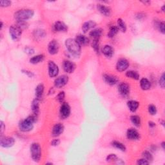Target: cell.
<instances>
[{
  "instance_id": "6da1fadb",
  "label": "cell",
  "mask_w": 165,
  "mask_h": 165,
  "mask_svg": "<svg viewBox=\"0 0 165 165\" xmlns=\"http://www.w3.org/2000/svg\"><path fill=\"white\" fill-rule=\"evenodd\" d=\"M65 45L69 53L75 57H78L81 54V46L76 40L69 38L65 41Z\"/></svg>"
},
{
  "instance_id": "7a4b0ae2",
  "label": "cell",
  "mask_w": 165,
  "mask_h": 165,
  "mask_svg": "<svg viewBox=\"0 0 165 165\" xmlns=\"http://www.w3.org/2000/svg\"><path fill=\"white\" fill-rule=\"evenodd\" d=\"M35 120H36V117L35 115H30L25 119L21 121L19 124V127H20V130L24 132L32 130Z\"/></svg>"
},
{
  "instance_id": "3957f363",
  "label": "cell",
  "mask_w": 165,
  "mask_h": 165,
  "mask_svg": "<svg viewBox=\"0 0 165 165\" xmlns=\"http://www.w3.org/2000/svg\"><path fill=\"white\" fill-rule=\"evenodd\" d=\"M34 14V12L31 9H21L14 14V18L17 21H25L31 19Z\"/></svg>"
},
{
  "instance_id": "277c9868",
  "label": "cell",
  "mask_w": 165,
  "mask_h": 165,
  "mask_svg": "<svg viewBox=\"0 0 165 165\" xmlns=\"http://www.w3.org/2000/svg\"><path fill=\"white\" fill-rule=\"evenodd\" d=\"M31 153L33 160L39 162L41 157V148L40 144L34 142L31 146Z\"/></svg>"
},
{
  "instance_id": "5b68a950",
  "label": "cell",
  "mask_w": 165,
  "mask_h": 165,
  "mask_svg": "<svg viewBox=\"0 0 165 165\" xmlns=\"http://www.w3.org/2000/svg\"><path fill=\"white\" fill-rule=\"evenodd\" d=\"M9 32L11 38L14 41H16L20 40V38H21L22 30L17 25H12L10 27Z\"/></svg>"
},
{
  "instance_id": "8992f818",
  "label": "cell",
  "mask_w": 165,
  "mask_h": 165,
  "mask_svg": "<svg viewBox=\"0 0 165 165\" xmlns=\"http://www.w3.org/2000/svg\"><path fill=\"white\" fill-rule=\"evenodd\" d=\"M15 140L11 137L1 136L0 139V145L3 148H10L14 145Z\"/></svg>"
},
{
  "instance_id": "52a82bcc",
  "label": "cell",
  "mask_w": 165,
  "mask_h": 165,
  "mask_svg": "<svg viewBox=\"0 0 165 165\" xmlns=\"http://www.w3.org/2000/svg\"><path fill=\"white\" fill-rule=\"evenodd\" d=\"M60 116L62 119H66L70 114V107L67 103H63L59 111Z\"/></svg>"
},
{
  "instance_id": "ba28073f",
  "label": "cell",
  "mask_w": 165,
  "mask_h": 165,
  "mask_svg": "<svg viewBox=\"0 0 165 165\" xmlns=\"http://www.w3.org/2000/svg\"><path fill=\"white\" fill-rule=\"evenodd\" d=\"M59 73V68L54 61L48 63V74L50 78H54Z\"/></svg>"
},
{
  "instance_id": "9c48e42d",
  "label": "cell",
  "mask_w": 165,
  "mask_h": 165,
  "mask_svg": "<svg viewBox=\"0 0 165 165\" xmlns=\"http://www.w3.org/2000/svg\"><path fill=\"white\" fill-rule=\"evenodd\" d=\"M59 45L58 42L56 40H52L48 44V50L50 54L54 55L56 54L59 51Z\"/></svg>"
},
{
  "instance_id": "30bf717a",
  "label": "cell",
  "mask_w": 165,
  "mask_h": 165,
  "mask_svg": "<svg viewBox=\"0 0 165 165\" xmlns=\"http://www.w3.org/2000/svg\"><path fill=\"white\" fill-rule=\"evenodd\" d=\"M68 81V77L67 76L63 75L61 76L56 79V80L54 81V85L55 87L57 88H62L67 84V82Z\"/></svg>"
},
{
  "instance_id": "8fae6325",
  "label": "cell",
  "mask_w": 165,
  "mask_h": 165,
  "mask_svg": "<svg viewBox=\"0 0 165 165\" xmlns=\"http://www.w3.org/2000/svg\"><path fill=\"white\" fill-rule=\"evenodd\" d=\"M129 67V62L127 59L121 58L117 61L116 65V68L119 72H123L126 70Z\"/></svg>"
},
{
  "instance_id": "7c38bea8",
  "label": "cell",
  "mask_w": 165,
  "mask_h": 165,
  "mask_svg": "<svg viewBox=\"0 0 165 165\" xmlns=\"http://www.w3.org/2000/svg\"><path fill=\"white\" fill-rule=\"evenodd\" d=\"M64 131V126L61 123H57L52 128V135L54 137H57L61 135Z\"/></svg>"
},
{
  "instance_id": "4fadbf2b",
  "label": "cell",
  "mask_w": 165,
  "mask_h": 165,
  "mask_svg": "<svg viewBox=\"0 0 165 165\" xmlns=\"http://www.w3.org/2000/svg\"><path fill=\"white\" fill-rule=\"evenodd\" d=\"M63 69H64L65 72L68 74L72 73L76 68L75 65L70 61H68V60H66V61L63 62Z\"/></svg>"
},
{
  "instance_id": "5bb4252c",
  "label": "cell",
  "mask_w": 165,
  "mask_h": 165,
  "mask_svg": "<svg viewBox=\"0 0 165 165\" xmlns=\"http://www.w3.org/2000/svg\"><path fill=\"white\" fill-rule=\"evenodd\" d=\"M119 92L123 96H127L130 93V86L126 82H122L119 86Z\"/></svg>"
},
{
  "instance_id": "9a60e30c",
  "label": "cell",
  "mask_w": 165,
  "mask_h": 165,
  "mask_svg": "<svg viewBox=\"0 0 165 165\" xmlns=\"http://www.w3.org/2000/svg\"><path fill=\"white\" fill-rule=\"evenodd\" d=\"M128 139L130 140H138L140 138V135L136 130L134 128L128 129L126 133Z\"/></svg>"
},
{
  "instance_id": "2e32d148",
  "label": "cell",
  "mask_w": 165,
  "mask_h": 165,
  "mask_svg": "<svg viewBox=\"0 0 165 165\" xmlns=\"http://www.w3.org/2000/svg\"><path fill=\"white\" fill-rule=\"evenodd\" d=\"M103 79L104 81L110 85H114L116 84L118 81V79L117 78V77L112 75H108V74H104L103 76Z\"/></svg>"
},
{
  "instance_id": "e0dca14e",
  "label": "cell",
  "mask_w": 165,
  "mask_h": 165,
  "mask_svg": "<svg viewBox=\"0 0 165 165\" xmlns=\"http://www.w3.org/2000/svg\"><path fill=\"white\" fill-rule=\"evenodd\" d=\"M97 9L104 16H110L111 14V9H110V7L104 5H97Z\"/></svg>"
},
{
  "instance_id": "ac0fdd59",
  "label": "cell",
  "mask_w": 165,
  "mask_h": 165,
  "mask_svg": "<svg viewBox=\"0 0 165 165\" xmlns=\"http://www.w3.org/2000/svg\"><path fill=\"white\" fill-rule=\"evenodd\" d=\"M54 29L56 32H66L68 30V27L63 22L57 21L54 24Z\"/></svg>"
},
{
  "instance_id": "d6986e66",
  "label": "cell",
  "mask_w": 165,
  "mask_h": 165,
  "mask_svg": "<svg viewBox=\"0 0 165 165\" xmlns=\"http://www.w3.org/2000/svg\"><path fill=\"white\" fill-rule=\"evenodd\" d=\"M103 33V30L100 29V28H97V29H95L92 30V31L90 32L89 35L92 38H93V40H99L100 37L101 36Z\"/></svg>"
},
{
  "instance_id": "ffe728a7",
  "label": "cell",
  "mask_w": 165,
  "mask_h": 165,
  "mask_svg": "<svg viewBox=\"0 0 165 165\" xmlns=\"http://www.w3.org/2000/svg\"><path fill=\"white\" fill-rule=\"evenodd\" d=\"M96 26V23L93 21H89L85 22L83 23L82 26V31H83L84 33H86L89 31L90 29L94 28Z\"/></svg>"
},
{
  "instance_id": "44dd1931",
  "label": "cell",
  "mask_w": 165,
  "mask_h": 165,
  "mask_svg": "<svg viewBox=\"0 0 165 165\" xmlns=\"http://www.w3.org/2000/svg\"><path fill=\"white\" fill-rule=\"evenodd\" d=\"M76 40L77 42H78L79 45H87L89 43V39L87 37L85 36V35L79 34L78 35H77Z\"/></svg>"
},
{
  "instance_id": "7402d4cb",
  "label": "cell",
  "mask_w": 165,
  "mask_h": 165,
  "mask_svg": "<svg viewBox=\"0 0 165 165\" xmlns=\"http://www.w3.org/2000/svg\"><path fill=\"white\" fill-rule=\"evenodd\" d=\"M39 101L40 100H38V99L35 98L34 100H33L32 104H31V108H32V110L34 113V115H38V114H39L40 112V104H39Z\"/></svg>"
},
{
  "instance_id": "603a6c76",
  "label": "cell",
  "mask_w": 165,
  "mask_h": 165,
  "mask_svg": "<svg viewBox=\"0 0 165 165\" xmlns=\"http://www.w3.org/2000/svg\"><path fill=\"white\" fill-rule=\"evenodd\" d=\"M103 54L106 57H111L114 54V49L110 45H105L102 49Z\"/></svg>"
},
{
  "instance_id": "cb8c5ba5",
  "label": "cell",
  "mask_w": 165,
  "mask_h": 165,
  "mask_svg": "<svg viewBox=\"0 0 165 165\" xmlns=\"http://www.w3.org/2000/svg\"><path fill=\"white\" fill-rule=\"evenodd\" d=\"M44 92V86L43 84L38 85L35 89V97L38 100H41L43 97Z\"/></svg>"
},
{
  "instance_id": "d4e9b609",
  "label": "cell",
  "mask_w": 165,
  "mask_h": 165,
  "mask_svg": "<svg viewBox=\"0 0 165 165\" xmlns=\"http://www.w3.org/2000/svg\"><path fill=\"white\" fill-rule=\"evenodd\" d=\"M127 105H128V108L130 109V110L131 112H135L137 110V108H138L139 104L138 102H137V101L132 100V101H128Z\"/></svg>"
},
{
  "instance_id": "484cf974",
  "label": "cell",
  "mask_w": 165,
  "mask_h": 165,
  "mask_svg": "<svg viewBox=\"0 0 165 165\" xmlns=\"http://www.w3.org/2000/svg\"><path fill=\"white\" fill-rule=\"evenodd\" d=\"M140 86L141 89L144 90H149L151 87L150 82L146 78H142L140 81Z\"/></svg>"
},
{
  "instance_id": "4316f807",
  "label": "cell",
  "mask_w": 165,
  "mask_h": 165,
  "mask_svg": "<svg viewBox=\"0 0 165 165\" xmlns=\"http://www.w3.org/2000/svg\"><path fill=\"white\" fill-rule=\"evenodd\" d=\"M44 57H44L43 54L38 55V56L32 57V58L30 59V62L32 63V64H38V63H41V61H43Z\"/></svg>"
},
{
  "instance_id": "83f0119b",
  "label": "cell",
  "mask_w": 165,
  "mask_h": 165,
  "mask_svg": "<svg viewBox=\"0 0 165 165\" xmlns=\"http://www.w3.org/2000/svg\"><path fill=\"white\" fill-rule=\"evenodd\" d=\"M126 76H127L128 78L135 79V80H138L139 79V74H138V72L134 70L128 71V72L126 73Z\"/></svg>"
},
{
  "instance_id": "f1b7e54d",
  "label": "cell",
  "mask_w": 165,
  "mask_h": 165,
  "mask_svg": "<svg viewBox=\"0 0 165 165\" xmlns=\"http://www.w3.org/2000/svg\"><path fill=\"white\" fill-rule=\"evenodd\" d=\"M130 120L133 125L136 127H139L141 125V118L138 115H132L130 117Z\"/></svg>"
},
{
  "instance_id": "f546056e",
  "label": "cell",
  "mask_w": 165,
  "mask_h": 165,
  "mask_svg": "<svg viewBox=\"0 0 165 165\" xmlns=\"http://www.w3.org/2000/svg\"><path fill=\"white\" fill-rule=\"evenodd\" d=\"M112 145L115 148H117V149H119L121 151H122V152H125V151L126 150L125 146L119 141H113L112 142Z\"/></svg>"
},
{
  "instance_id": "4dcf8cb0",
  "label": "cell",
  "mask_w": 165,
  "mask_h": 165,
  "mask_svg": "<svg viewBox=\"0 0 165 165\" xmlns=\"http://www.w3.org/2000/svg\"><path fill=\"white\" fill-rule=\"evenodd\" d=\"M118 31H119V29L116 26H112L110 28L109 32L108 33V37L109 38H113L115 35L117 34Z\"/></svg>"
},
{
  "instance_id": "1f68e13d",
  "label": "cell",
  "mask_w": 165,
  "mask_h": 165,
  "mask_svg": "<svg viewBox=\"0 0 165 165\" xmlns=\"http://www.w3.org/2000/svg\"><path fill=\"white\" fill-rule=\"evenodd\" d=\"M117 26L121 31L123 32H125L126 31V25L125 22L123 21L122 19H118L117 20Z\"/></svg>"
},
{
  "instance_id": "d6a6232c",
  "label": "cell",
  "mask_w": 165,
  "mask_h": 165,
  "mask_svg": "<svg viewBox=\"0 0 165 165\" xmlns=\"http://www.w3.org/2000/svg\"><path fill=\"white\" fill-rule=\"evenodd\" d=\"M155 26L158 29L159 32H161L162 34L165 33V29H164V21H158L155 23Z\"/></svg>"
},
{
  "instance_id": "836d02e7",
  "label": "cell",
  "mask_w": 165,
  "mask_h": 165,
  "mask_svg": "<svg viewBox=\"0 0 165 165\" xmlns=\"http://www.w3.org/2000/svg\"><path fill=\"white\" fill-rule=\"evenodd\" d=\"M142 155L143 159H146L149 163L150 161H152L153 160V157L152 154H151L149 152H148V151H145V152H143V153H142Z\"/></svg>"
},
{
  "instance_id": "e575fe53",
  "label": "cell",
  "mask_w": 165,
  "mask_h": 165,
  "mask_svg": "<svg viewBox=\"0 0 165 165\" xmlns=\"http://www.w3.org/2000/svg\"><path fill=\"white\" fill-rule=\"evenodd\" d=\"M34 37H35L36 38H41L42 37H44L45 35V32L44 31L41 29H37L34 31Z\"/></svg>"
},
{
  "instance_id": "d590c367",
  "label": "cell",
  "mask_w": 165,
  "mask_h": 165,
  "mask_svg": "<svg viewBox=\"0 0 165 165\" xmlns=\"http://www.w3.org/2000/svg\"><path fill=\"white\" fill-rule=\"evenodd\" d=\"M92 46L95 52L99 53V51H100V44H99V40H93L92 43Z\"/></svg>"
},
{
  "instance_id": "8d00e7d4",
  "label": "cell",
  "mask_w": 165,
  "mask_h": 165,
  "mask_svg": "<svg viewBox=\"0 0 165 165\" xmlns=\"http://www.w3.org/2000/svg\"><path fill=\"white\" fill-rule=\"evenodd\" d=\"M16 25L20 27L21 30L25 29L28 27V24L25 21H17V25Z\"/></svg>"
},
{
  "instance_id": "74e56055",
  "label": "cell",
  "mask_w": 165,
  "mask_h": 165,
  "mask_svg": "<svg viewBox=\"0 0 165 165\" xmlns=\"http://www.w3.org/2000/svg\"><path fill=\"white\" fill-rule=\"evenodd\" d=\"M65 94L64 92H60L56 96V100L58 101L59 103H63V101H64V99H65Z\"/></svg>"
},
{
  "instance_id": "f35d334b",
  "label": "cell",
  "mask_w": 165,
  "mask_h": 165,
  "mask_svg": "<svg viewBox=\"0 0 165 165\" xmlns=\"http://www.w3.org/2000/svg\"><path fill=\"white\" fill-rule=\"evenodd\" d=\"M148 112L151 115H155L157 113V108L155 106L153 105V104L150 105L148 106Z\"/></svg>"
},
{
  "instance_id": "ab89813d",
  "label": "cell",
  "mask_w": 165,
  "mask_h": 165,
  "mask_svg": "<svg viewBox=\"0 0 165 165\" xmlns=\"http://www.w3.org/2000/svg\"><path fill=\"white\" fill-rule=\"evenodd\" d=\"M117 158L115 154H110L106 158V161L108 162H113V161H117Z\"/></svg>"
},
{
  "instance_id": "60d3db41",
  "label": "cell",
  "mask_w": 165,
  "mask_h": 165,
  "mask_svg": "<svg viewBox=\"0 0 165 165\" xmlns=\"http://www.w3.org/2000/svg\"><path fill=\"white\" fill-rule=\"evenodd\" d=\"M10 5H11V1H7V0H5V1H0V5H1V7H9Z\"/></svg>"
},
{
  "instance_id": "b9f144b4",
  "label": "cell",
  "mask_w": 165,
  "mask_h": 165,
  "mask_svg": "<svg viewBox=\"0 0 165 165\" xmlns=\"http://www.w3.org/2000/svg\"><path fill=\"white\" fill-rule=\"evenodd\" d=\"M159 85L160 86L164 89V85H165V81H164V73H163L162 74L161 77L160 78V79H159Z\"/></svg>"
},
{
  "instance_id": "7bdbcfd3",
  "label": "cell",
  "mask_w": 165,
  "mask_h": 165,
  "mask_svg": "<svg viewBox=\"0 0 165 165\" xmlns=\"http://www.w3.org/2000/svg\"><path fill=\"white\" fill-rule=\"evenodd\" d=\"M137 164H140V165H142V164H148L149 163L145 159H139L138 161L137 162Z\"/></svg>"
},
{
  "instance_id": "ee69618b",
  "label": "cell",
  "mask_w": 165,
  "mask_h": 165,
  "mask_svg": "<svg viewBox=\"0 0 165 165\" xmlns=\"http://www.w3.org/2000/svg\"><path fill=\"white\" fill-rule=\"evenodd\" d=\"M60 143V141L59 139H54V140H53V141H52V142H51V145L52 146H57Z\"/></svg>"
},
{
  "instance_id": "f6af8a7d",
  "label": "cell",
  "mask_w": 165,
  "mask_h": 165,
  "mask_svg": "<svg viewBox=\"0 0 165 165\" xmlns=\"http://www.w3.org/2000/svg\"><path fill=\"white\" fill-rule=\"evenodd\" d=\"M25 52H26V53L28 54H32L34 52V50H33L32 48L28 47V48H25Z\"/></svg>"
},
{
  "instance_id": "bcb514c9",
  "label": "cell",
  "mask_w": 165,
  "mask_h": 165,
  "mask_svg": "<svg viewBox=\"0 0 165 165\" xmlns=\"http://www.w3.org/2000/svg\"><path fill=\"white\" fill-rule=\"evenodd\" d=\"M0 123H1V134L2 135L5 129V126L4 123L3 121L0 122Z\"/></svg>"
},
{
  "instance_id": "7dc6e473",
  "label": "cell",
  "mask_w": 165,
  "mask_h": 165,
  "mask_svg": "<svg viewBox=\"0 0 165 165\" xmlns=\"http://www.w3.org/2000/svg\"><path fill=\"white\" fill-rule=\"evenodd\" d=\"M148 125H149V126L151 128H153L155 126V124L152 121H150L149 123H148Z\"/></svg>"
},
{
  "instance_id": "c3c4849f",
  "label": "cell",
  "mask_w": 165,
  "mask_h": 165,
  "mask_svg": "<svg viewBox=\"0 0 165 165\" xmlns=\"http://www.w3.org/2000/svg\"><path fill=\"white\" fill-rule=\"evenodd\" d=\"M164 144H165L164 142H162V143H161V146H162V147H163V149H164V148H165V147H164Z\"/></svg>"
},
{
  "instance_id": "681fc988",
  "label": "cell",
  "mask_w": 165,
  "mask_h": 165,
  "mask_svg": "<svg viewBox=\"0 0 165 165\" xmlns=\"http://www.w3.org/2000/svg\"><path fill=\"white\" fill-rule=\"evenodd\" d=\"M142 3H143L144 4H150V1H142Z\"/></svg>"
},
{
  "instance_id": "f907efd6",
  "label": "cell",
  "mask_w": 165,
  "mask_h": 165,
  "mask_svg": "<svg viewBox=\"0 0 165 165\" xmlns=\"http://www.w3.org/2000/svg\"><path fill=\"white\" fill-rule=\"evenodd\" d=\"M2 28H3V22L1 21V29H2Z\"/></svg>"
}]
</instances>
